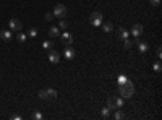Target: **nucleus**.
Segmentation results:
<instances>
[{
	"instance_id": "f257e3e1",
	"label": "nucleus",
	"mask_w": 162,
	"mask_h": 120,
	"mask_svg": "<svg viewBox=\"0 0 162 120\" xmlns=\"http://www.w3.org/2000/svg\"><path fill=\"white\" fill-rule=\"evenodd\" d=\"M118 93H120L122 97L128 99V97H131L133 94H135V86H133V83L130 80H126V81L118 84Z\"/></svg>"
},
{
	"instance_id": "f03ea898",
	"label": "nucleus",
	"mask_w": 162,
	"mask_h": 120,
	"mask_svg": "<svg viewBox=\"0 0 162 120\" xmlns=\"http://www.w3.org/2000/svg\"><path fill=\"white\" fill-rule=\"evenodd\" d=\"M39 97L42 101H55L57 99V91L52 89V88L42 89V91H39Z\"/></svg>"
},
{
	"instance_id": "7ed1b4c3",
	"label": "nucleus",
	"mask_w": 162,
	"mask_h": 120,
	"mask_svg": "<svg viewBox=\"0 0 162 120\" xmlns=\"http://www.w3.org/2000/svg\"><path fill=\"white\" fill-rule=\"evenodd\" d=\"M54 16L55 18H65L67 16V7L65 5H62V3H59V5H55V8H54Z\"/></svg>"
},
{
	"instance_id": "20e7f679",
	"label": "nucleus",
	"mask_w": 162,
	"mask_h": 120,
	"mask_svg": "<svg viewBox=\"0 0 162 120\" xmlns=\"http://www.w3.org/2000/svg\"><path fill=\"white\" fill-rule=\"evenodd\" d=\"M91 24L96 26V28H99V26L102 24V13H101V11L91 13Z\"/></svg>"
},
{
	"instance_id": "39448f33",
	"label": "nucleus",
	"mask_w": 162,
	"mask_h": 120,
	"mask_svg": "<svg viewBox=\"0 0 162 120\" xmlns=\"http://www.w3.org/2000/svg\"><path fill=\"white\" fill-rule=\"evenodd\" d=\"M10 31H16V33H20L21 29H23V24H21V21L20 20H16V18H13V20H10Z\"/></svg>"
},
{
	"instance_id": "423d86ee",
	"label": "nucleus",
	"mask_w": 162,
	"mask_h": 120,
	"mask_svg": "<svg viewBox=\"0 0 162 120\" xmlns=\"http://www.w3.org/2000/svg\"><path fill=\"white\" fill-rule=\"evenodd\" d=\"M138 41L135 42V44H138V51H139V54H147V51H149V46H147V42H139V38H136Z\"/></svg>"
},
{
	"instance_id": "0eeeda50",
	"label": "nucleus",
	"mask_w": 162,
	"mask_h": 120,
	"mask_svg": "<svg viewBox=\"0 0 162 120\" xmlns=\"http://www.w3.org/2000/svg\"><path fill=\"white\" fill-rule=\"evenodd\" d=\"M143 33H144V29H143V26L141 24H135L131 28V34L135 38H139V36H143Z\"/></svg>"
},
{
	"instance_id": "6e6552de",
	"label": "nucleus",
	"mask_w": 162,
	"mask_h": 120,
	"mask_svg": "<svg viewBox=\"0 0 162 120\" xmlns=\"http://www.w3.org/2000/svg\"><path fill=\"white\" fill-rule=\"evenodd\" d=\"M60 57H62V55L59 52H55V51L49 52V62H50V63H59L60 62Z\"/></svg>"
},
{
	"instance_id": "1a4fd4ad",
	"label": "nucleus",
	"mask_w": 162,
	"mask_h": 120,
	"mask_svg": "<svg viewBox=\"0 0 162 120\" xmlns=\"http://www.w3.org/2000/svg\"><path fill=\"white\" fill-rule=\"evenodd\" d=\"M75 55H76V52H75V49H72V47H67L65 49V52H63V57H65L67 60H73L75 59Z\"/></svg>"
},
{
	"instance_id": "9d476101",
	"label": "nucleus",
	"mask_w": 162,
	"mask_h": 120,
	"mask_svg": "<svg viewBox=\"0 0 162 120\" xmlns=\"http://www.w3.org/2000/svg\"><path fill=\"white\" fill-rule=\"evenodd\" d=\"M59 38L62 39V42H65V44H68V46H70V44H72V42H73V36H72V34H70V33H67V31H65V33H62Z\"/></svg>"
},
{
	"instance_id": "9b49d317",
	"label": "nucleus",
	"mask_w": 162,
	"mask_h": 120,
	"mask_svg": "<svg viewBox=\"0 0 162 120\" xmlns=\"http://www.w3.org/2000/svg\"><path fill=\"white\" fill-rule=\"evenodd\" d=\"M11 38H13V34H11L10 29H2L0 31V39L2 41H10Z\"/></svg>"
},
{
	"instance_id": "f8f14e48",
	"label": "nucleus",
	"mask_w": 162,
	"mask_h": 120,
	"mask_svg": "<svg viewBox=\"0 0 162 120\" xmlns=\"http://www.w3.org/2000/svg\"><path fill=\"white\" fill-rule=\"evenodd\" d=\"M117 33H118V38H120L122 41H125L126 38L130 36V31H126L125 28H118V31H117Z\"/></svg>"
},
{
	"instance_id": "ddd939ff",
	"label": "nucleus",
	"mask_w": 162,
	"mask_h": 120,
	"mask_svg": "<svg viewBox=\"0 0 162 120\" xmlns=\"http://www.w3.org/2000/svg\"><path fill=\"white\" fill-rule=\"evenodd\" d=\"M49 36H50V38H59V36H60L59 26H52L50 29H49Z\"/></svg>"
},
{
	"instance_id": "4468645a",
	"label": "nucleus",
	"mask_w": 162,
	"mask_h": 120,
	"mask_svg": "<svg viewBox=\"0 0 162 120\" xmlns=\"http://www.w3.org/2000/svg\"><path fill=\"white\" fill-rule=\"evenodd\" d=\"M114 101H115V105H117V109H122V107H123V104H125V97L118 96V97H114Z\"/></svg>"
},
{
	"instance_id": "2eb2a0df",
	"label": "nucleus",
	"mask_w": 162,
	"mask_h": 120,
	"mask_svg": "<svg viewBox=\"0 0 162 120\" xmlns=\"http://www.w3.org/2000/svg\"><path fill=\"white\" fill-rule=\"evenodd\" d=\"M102 31L104 33H112L114 31V24L112 23H102Z\"/></svg>"
},
{
	"instance_id": "dca6fc26",
	"label": "nucleus",
	"mask_w": 162,
	"mask_h": 120,
	"mask_svg": "<svg viewBox=\"0 0 162 120\" xmlns=\"http://www.w3.org/2000/svg\"><path fill=\"white\" fill-rule=\"evenodd\" d=\"M107 107L110 110H115L117 109V105H115V101H114V96H110L109 99H107Z\"/></svg>"
},
{
	"instance_id": "f3484780",
	"label": "nucleus",
	"mask_w": 162,
	"mask_h": 120,
	"mask_svg": "<svg viewBox=\"0 0 162 120\" xmlns=\"http://www.w3.org/2000/svg\"><path fill=\"white\" fill-rule=\"evenodd\" d=\"M26 39H28V36H26L24 33H21V31H20V33L16 34V41H18V42H23V44H24Z\"/></svg>"
},
{
	"instance_id": "a211bd4d",
	"label": "nucleus",
	"mask_w": 162,
	"mask_h": 120,
	"mask_svg": "<svg viewBox=\"0 0 162 120\" xmlns=\"http://www.w3.org/2000/svg\"><path fill=\"white\" fill-rule=\"evenodd\" d=\"M114 118H115V120H122V118H125V114H123L122 110H117V109H115V112H114Z\"/></svg>"
},
{
	"instance_id": "6ab92c4d",
	"label": "nucleus",
	"mask_w": 162,
	"mask_h": 120,
	"mask_svg": "<svg viewBox=\"0 0 162 120\" xmlns=\"http://www.w3.org/2000/svg\"><path fill=\"white\" fill-rule=\"evenodd\" d=\"M42 47H44L46 51H52V47H54V42H50V41H44V42H42Z\"/></svg>"
},
{
	"instance_id": "aec40b11",
	"label": "nucleus",
	"mask_w": 162,
	"mask_h": 120,
	"mask_svg": "<svg viewBox=\"0 0 162 120\" xmlns=\"http://www.w3.org/2000/svg\"><path fill=\"white\" fill-rule=\"evenodd\" d=\"M67 28H68V23H67V21L65 20H60V23H59V29H62V31H65L67 29Z\"/></svg>"
},
{
	"instance_id": "412c9836",
	"label": "nucleus",
	"mask_w": 162,
	"mask_h": 120,
	"mask_svg": "<svg viewBox=\"0 0 162 120\" xmlns=\"http://www.w3.org/2000/svg\"><path fill=\"white\" fill-rule=\"evenodd\" d=\"M110 112H112V110H110L109 107H104V109H102V117H104V118H109V117H110Z\"/></svg>"
},
{
	"instance_id": "4be33fe9",
	"label": "nucleus",
	"mask_w": 162,
	"mask_h": 120,
	"mask_svg": "<svg viewBox=\"0 0 162 120\" xmlns=\"http://www.w3.org/2000/svg\"><path fill=\"white\" fill-rule=\"evenodd\" d=\"M133 44H135V42H133V41H130L128 38H126L125 41H123V46H125V49H131V46Z\"/></svg>"
},
{
	"instance_id": "5701e85b",
	"label": "nucleus",
	"mask_w": 162,
	"mask_h": 120,
	"mask_svg": "<svg viewBox=\"0 0 162 120\" xmlns=\"http://www.w3.org/2000/svg\"><path fill=\"white\" fill-rule=\"evenodd\" d=\"M28 36H29V38H36L37 36V29H36V28H31V29L28 31Z\"/></svg>"
},
{
	"instance_id": "b1692460",
	"label": "nucleus",
	"mask_w": 162,
	"mask_h": 120,
	"mask_svg": "<svg viewBox=\"0 0 162 120\" xmlns=\"http://www.w3.org/2000/svg\"><path fill=\"white\" fill-rule=\"evenodd\" d=\"M33 118H34V120H42V118H44V115H42L41 112H34V114H33Z\"/></svg>"
},
{
	"instance_id": "393cba45",
	"label": "nucleus",
	"mask_w": 162,
	"mask_h": 120,
	"mask_svg": "<svg viewBox=\"0 0 162 120\" xmlns=\"http://www.w3.org/2000/svg\"><path fill=\"white\" fill-rule=\"evenodd\" d=\"M44 20H46V21H52V20H54V13H46V15H44Z\"/></svg>"
},
{
	"instance_id": "a878e982",
	"label": "nucleus",
	"mask_w": 162,
	"mask_h": 120,
	"mask_svg": "<svg viewBox=\"0 0 162 120\" xmlns=\"http://www.w3.org/2000/svg\"><path fill=\"white\" fill-rule=\"evenodd\" d=\"M152 68H154V72H157V73H159V72H160V68H162V67H160V62L154 63V67H152Z\"/></svg>"
},
{
	"instance_id": "bb28decb",
	"label": "nucleus",
	"mask_w": 162,
	"mask_h": 120,
	"mask_svg": "<svg viewBox=\"0 0 162 120\" xmlns=\"http://www.w3.org/2000/svg\"><path fill=\"white\" fill-rule=\"evenodd\" d=\"M126 80H128V78H126L125 75H120V76H118V84H120V83H123V81H126Z\"/></svg>"
},
{
	"instance_id": "cd10ccee",
	"label": "nucleus",
	"mask_w": 162,
	"mask_h": 120,
	"mask_svg": "<svg viewBox=\"0 0 162 120\" xmlns=\"http://www.w3.org/2000/svg\"><path fill=\"white\" fill-rule=\"evenodd\" d=\"M149 2H151L152 7H159L160 5V0H149Z\"/></svg>"
},
{
	"instance_id": "c85d7f7f",
	"label": "nucleus",
	"mask_w": 162,
	"mask_h": 120,
	"mask_svg": "<svg viewBox=\"0 0 162 120\" xmlns=\"http://www.w3.org/2000/svg\"><path fill=\"white\" fill-rule=\"evenodd\" d=\"M156 55H157V59L162 57V51H160V47H157V51H156Z\"/></svg>"
},
{
	"instance_id": "c756f323",
	"label": "nucleus",
	"mask_w": 162,
	"mask_h": 120,
	"mask_svg": "<svg viewBox=\"0 0 162 120\" xmlns=\"http://www.w3.org/2000/svg\"><path fill=\"white\" fill-rule=\"evenodd\" d=\"M13 120H21V115H11Z\"/></svg>"
}]
</instances>
